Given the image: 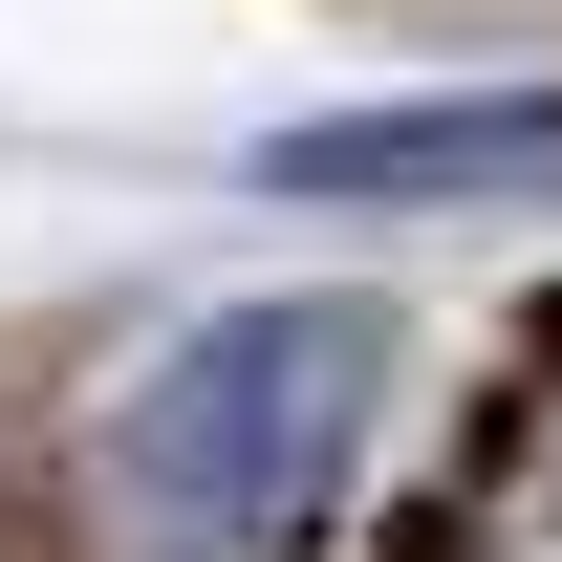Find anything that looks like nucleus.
I'll use <instances>...</instances> for the list:
<instances>
[{
  "label": "nucleus",
  "instance_id": "2",
  "mask_svg": "<svg viewBox=\"0 0 562 562\" xmlns=\"http://www.w3.org/2000/svg\"><path fill=\"white\" fill-rule=\"evenodd\" d=\"M260 173H281V195H368V216H412V195H562V87H476V109H325V131H281Z\"/></svg>",
  "mask_w": 562,
  "mask_h": 562
},
{
  "label": "nucleus",
  "instance_id": "1",
  "mask_svg": "<svg viewBox=\"0 0 562 562\" xmlns=\"http://www.w3.org/2000/svg\"><path fill=\"white\" fill-rule=\"evenodd\" d=\"M390 303L368 281H281V303H216L173 347L87 412V519L109 541H303V519H347L368 432H390Z\"/></svg>",
  "mask_w": 562,
  "mask_h": 562
}]
</instances>
